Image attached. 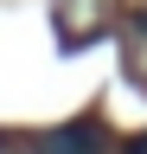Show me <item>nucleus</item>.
I'll return each instance as SVG.
<instances>
[{"mask_svg": "<svg viewBox=\"0 0 147 154\" xmlns=\"http://www.w3.org/2000/svg\"><path fill=\"white\" fill-rule=\"evenodd\" d=\"M0 154H19V148H13V141H0Z\"/></svg>", "mask_w": 147, "mask_h": 154, "instance_id": "39448f33", "label": "nucleus"}, {"mask_svg": "<svg viewBox=\"0 0 147 154\" xmlns=\"http://www.w3.org/2000/svg\"><path fill=\"white\" fill-rule=\"evenodd\" d=\"M128 154H147V135H141V141H134V148H128Z\"/></svg>", "mask_w": 147, "mask_h": 154, "instance_id": "20e7f679", "label": "nucleus"}, {"mask_svg": "<svg viewBox=\"0 0 147 154\" xmlns=\"http://www.w3.org/2000/svg\"><path fill=\"white\" fill-rule=\"evenodd\" d=\"M109 141H102V128L96 122H70V128H58V135H45V154H102Z\"/></svg>", "mask_w": 147, "mask_h": 154, "instance_id": "7ed1b4c3", "label": "nucleus"}, {"mask_svg": "<svg viewBox=\"0 0 147 154\" xmlns=\"http://www.w3.org/2000/svg\"><path fill=\"white\" fill-rule=\"evenodd\" d=\"M122 71H128V84L147 90V7H134L122 19Z\"/></svg>", "mask_w": 147, "mask_h": 154, "instance_id": "f03ea898", "label": "nucleus"}, {"mask_svg": "<svg viewBox=\"0 0 147 154\" xmlns=\"http://www.w3.org/2000/svg\"><path fill=\"white\" fill-rule=\"evenodd\" d=\"M122 26V0H58V38L64 51H83Z\"/></svg>", "mask_w": 147, "mask_h": 154, "instance_id": "f257e3e1", "label": "nucleus"}]
</instances>
